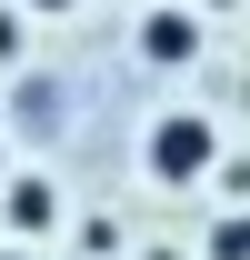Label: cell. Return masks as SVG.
Here are the masks:
<instances>
[{
    "instance_id": "obj_2",
    "label": "cell",
    "mask_w": 250,
    "mask_h": 260,
    "mask_svg": "<svg viewBox=\"0 0 250 260\" xmlns=\"http://www.w3.org/2000/svg\"><path fill=\"white\" fill-rule=\"evenodd\" d=\"M200 10H190V0H160V10H140V30H130V50H140V60L150 70H190L200 60Z\"/></svg>"
},
{
    "instance_id": "obj_7",
    "label": "cell",
    "mask_w": 250,
    "mask_h": 260,
    "mask_svg": "<svg viewBox=\"0 0 250 260\" xmlns=\"http://www.w3.org/2000/svg\"><path fill=\"white\" fill-rule=\"evenodd\" d=\"M0 260H40V250H30V240H10V250H0Z\"/></svg>"
},
{
    "instance_id": "obj_5",
    "label": "cell",
    "mask_w": 250,
    "mask_h": 260,
    "mask_svg": "<svg viewBox=\"0 0 250 260\" xmlns=\"http://www.w3.org/2000/svg\"><path fill=\"white\" fill-rule=\"evenodd\" d=\"M20 20H30V10H0V70L20 60V40H30V30H20Z\"/></svg>"
},
{
    "instance_id": "obj_4",
    "label": "cell",
    "mask_w": 250,
    "mask_h": 260,
    "mask_svg": "<svg viewBox=\"0 0 250 260\" xmlns=\"http://www.w3.org/2000/svg\"><path fill=\"white\" fill-rule=\"evenodd\" d=\"M200 250H210V260H250V210H220Z\"/></svg>"
},
{
    "instance_id": "obj_3",
    "label": "cell",
    "mask_w": 250,
    "mask_h": 260,
    "mask_svg": "<svg viewBox=\"0 0 250 260\" xmlns=\"http://www.w3.org/2000/svg\"><path fill=\"white\" fill-rule=\"evenodd\" d=\"M0 220H10V240H50L60 230V180L50 170H10L0 180Z\"/></svg>"
},
{
    "instance_id": "obj_8",
    "label": "cell",
    "mask_w": 250,
    "mask_h": 260,
    "mask_svg": "<svg viewBox=\"0 0 250 260\" xmlns=\"http://www.w3.org/2000/svg\"><path fill=\"white\" fill-rule=\"evenodd\" d=\"M0 180H10V150H0Z\"/></svg>"
},
{
    "instance_id": "obj_1",
    "label": "cell",
    "mask_w": 250,
    "mask_h": 260,
    "mask_svg": "<svg viewBox=\"0 0 250 260\" xmlns=\"http://www.w3.org/2000/svg\"><path fill=\"white\" fill-rule=\"evenodd\" d=\"M140 170H150L160 190H200L220 170V120L210 110H160V120L140 130Z\"/></svg>"
},
{
    "instance_id": "obj_6",
    "label": "cell",
    "mask_w": 250,
    "mask_h": 260,
    "mask_svg": "<svg viewBox=\"0 0 250 260\" xmlns=\"http://www.w3.org/2000/svg\"><path fill=\"white\" fill-rule=\"evenodd\" d=\"M20 10H30V20H60V10H80V0H20Z\"/></svg>"
},
{
    "instance_id": "obj_9",
    "label": "cell",
    "mask_w": 250,
    "mask_h": 260,
    "mask_svg": "<svg viewBox=\"0 0 250 260\" xmlns=\"http://www.w3.org/2000/svg\"><path fill=\"white\" fill-rule=\"evenodd\" d=\"M150 260H180V250H150Z\"/></svg>"
}]
</instances>
